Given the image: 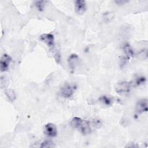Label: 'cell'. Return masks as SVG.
<instances>
[{"label":"cell","mask_w":148,"mask_h":148,"mask_svg":"<svg viewBox=\"0 0 148 148\" xmlns=\"http://www.w3.org/2000/svg\"><path fill=\"white\" fill-rule=\"evenodd\" d=\"M75 86L71 83H65L60 88L61 95L65 98L71 97L75 91Z\"/></svg>","instance_id":"obj_3"},{"label":"cell","mask_w":148,"mask_h":148,"mask_svg":"<svg viewBox=\"0 0 148 148\" xmlns=\"http://www.w3.org/2000/svg\"><path fill=\"white\" fill-rule=\"evenodd\" d=\"M44 134L49 137H56L57 135V129L56 125L51 123H47L44 128Z\"/></svg>","instance_id":"obj_5"},{"label":"cell","mask_w":148,"mask_h":148,"mask_svg":"<svg viewBox=\"0 0 148 148\" xmlns=\"http://www.w3.org/2000/svg\"><path fill=\"white\" fill-rule=\"evenodd\" d=\"M12 62V58L7 54H4L1 59L0 61V69L1 72L6 71L9 66L10 62Z\"/></svg>","instance_id":"obj_6"},{"label":"cell","mask_w":148,"mask_h":148,"mask_svg":"<svg viewBox=\"0 0 148 148\" xmlns=\"http://www.w3.org/2000/svg\"><path fill=\"white\" fill-rule=\"evenodd\" d=\"M40 40L46 44L49 47L53 48L54 46V38L51 34H43L40 36Z\"/></svg>","instance_id":"obj_7"},{"label":"cell","mask_w":148,"mask_h":148,"mask_svg":"<svg viewBox=\"0 0 148 148\" xmlns=\"http://www.w3.org/2000/svg\"><path fill=\"white\" fill-rule=\"evenodd\" d=\"M86 3L83 0H77L75 2V12L78 14H82L84 13L86 10Z\"/></svg>","instance_id":"obj_8"},{"label":"cell","mask_w":148,"mask_h":148,"mask_svg":"<svg viewBox=\"0 0 148 148\" xmlns=\"http://www.w3.org/2000/svg\"><path fill=\"white\" fill-rule=\"evenodd\" d=\"M39 147L42 148H53L56 147V145L51 140H46L40 143Z\"/></svg>","instance_id":"obj_13"},{"label":"cell","mask_w":148,"mask_h":148,"mask_svg":"<svg viewBox=\"0 0 148 148\" xmlns=\"http://www.w3.org/2000/svg\"><path fill=\"white\" fill-rule=\"evenodd\" d=\"M147 100L146 98L140 99L137 102L135 108V112L137 115L147 112Z\"/></svg>","instance_id":"obj_4"},{"label":"cell","mask_w":148,"mask_h":148,"mask_svg":"<svg viewBox=\"0 0 148 148\" xmlns=\"http://www.w3.org/2000/svg\"><path fill=\"white\" fill-rule=\"evenodd\" d=\"M125 2H127V1H115V3H117L118 5H120V4L121 5V4H123Z\"/></svg>","instance_id":"obj_17"},{"label":"cell","mask_w":148,"mask_h":148,"mask_svg":"<svg viewBox=\"0 0 148 148\" xmlns=\"http://www.w3.org/2000/svg\"><path fill=\"white\" fill-rule=\"evenodd\" d=\"M71 125L72 127L79 130L83 135L89 134L91 132L90 123L81 118L77 117H73L71 121Z\"/></svg>","instance_id":"obj_1"},{"label":"cell","mask_w":148,"mask_h":148,"mask_svg":"<svg viewBox=\"0 0 148 148\" xmlns=\"http://www.w3.org/2000/svg\"><path fill=\"white\" fill-rule=\"evenodd\" d=\"M132 87L131 82L121 81L117 83L115 87V90L119 94L125 95L130 93Z\"/></svg>","instance_id":"obj_2"},{"label":"cell","mask_w":148,"mask_h":148,"mask_svg":"<svg viewBox=\"0 0 148 148\" xmlns=\"http://www.w3.org/2000/svg\"><path fill=\"white\" fill-rule=\"evenodd\" d=\"M5 93L10 101H13L15 100V99L16 98V95L15 92L12 89L6 90Z\"/></svg>","instance_id":"obj_14"},{"label":"cell","mask_w":148,"mask_h":148,"mask_svg":"<svg viewBox=\"0 0 148 148\" xmlns=\"http://www.w3.org/2000/svg\"><path fill=\"white\" fill-rule=\"evenodd\" d=\"M99 101L106 106H110L113 103V99L111 97L108 95H102L99 98Z\"/></svg>","instance_id":"obj_11"},{"label":"cell","mask_w":148,"mask_h":148,"mask_svg":"<svg viewBox=\"0 0 148 148\" xmlns=\"http://www.w3.org/2000/svg\"><path fill=\"white\" fill-rule=\"evenodd\" d=\"M45 2L43 1H37L35 2V5L39 11H42L45 8Z\"/></svg>","instance_id":"obj_15"},{"label":"cell","mask_w":148,"mask_h":148,"mask_svg":"<svg viewBox=\"0 0 148 148\" xmlns=\"http://www.w3.org/2000/svg\"><path fill=\"white\" fill-rule=\"evenodd\" d=\"M79 62V57L76 54H71L68 58V63L71 69L74 70Z\"/></svg>","instance_id":"obj_9"},{"label":"cell","mask_w":148,"mask_h":148,"mask_svg":"<svg viewBox=\"0 0 148 148\" xmlns=\"http://www.w3.org/2000/svg\"><path fill=\"white\" fill-rule=\"evenodd\" d=\"M123 51H124V55L125 56V58L127 60L130 59L131 57H132L134 56V51L133 49H132L131 46L128 43H126L125 45H124L123 47Z\"/></svg>","instance_id":"obj_10"},{"label":"cell","mask_w":148,"mask_h":148,"mask_svg":"<svg viewBox=\"0 0 148 148\" xmlns=\"http://www.w3.org/2000/svg\"><path fill=\"white\" fill-rule=\"evenodd\" d=\"M91 124L93 127H94L95 128H98L102 126V121L101 120H99L98 119H93L91 121Z\"/></svg>","instance_id":"obj_16"},{"label":"cell","mask_w":148,"mask_h":148,"mask_svg":"<svg viewBox=\"0 0 148 148\" xmlns=\"http://www.w3.org/2000/svg\"><path fill=\"white\" fill-rule=\"evenodd\" d=\"M146 82V78L143 76H138L134 79V81L131 82L132 86H139L143 84Z\"/></svg>","instance_id":"obj_12"}]
</instances>
